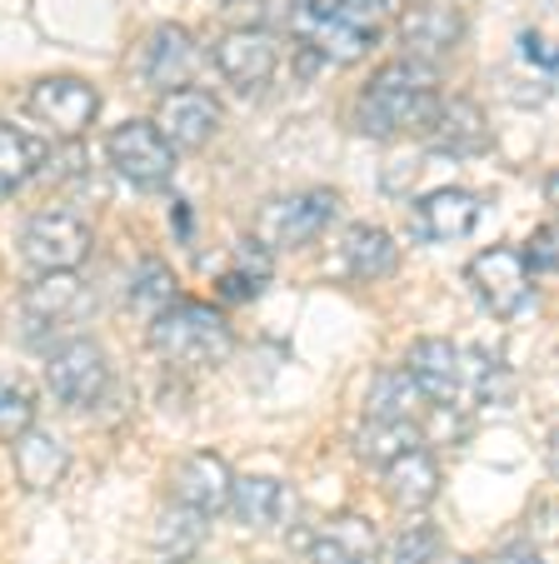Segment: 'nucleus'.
I'll return each instance as SVG.
<instances>
[{
	"label": "nucleus",
	"mask_w": 559,
	"mask_h": 564,
	"mask_svg": "<svg viewBox=\"0 0 559 564\" xmlns=\"http://www.w3.org/2000/svg\"><path fill=\"white\" fill-rule=\"evenodd\" d=\"M434 110H440V75L424 61H390L385 70L369 75L365 96L355 106V126L369 140H395L430 130Z\"/></svg>",
	"instance_id": "f257e3e1"
},
{
	"label": "nucleus",
	"mask_w": 559,
	"mask_h": 564,
	"mask_svg": "<svg viewBox=\"0 0 559 564\" xmlns=\"http://www.w3.org/2000/svg\"><path fill=\"white\" fill-rule=\"evenodd\" d=\"M385 21H390V0H295L290 6V25H295L300 41L320 61H340V65L369 55Z\"/></svg>",
	"instance_id": "f03ea898"
},
{
	"label": "nucleus",
	"mask_w": 559,
	"mask_h": 564,
	"mask_svg": "<svg viewBox=\"0 0 559 564\" xmlns=\"http://www.w3.org/2000/svg\"><path fill=\"white\" fill-rule=\"evenodd\" d=\"M150 345H155L170 365H180V370H215V365L230 360L235 335L221 310L175 300L170 310H160V315L150 319Z\"/></svg>",
	"instance_id": "7ed1b4c3"
},
{
	"label": "nucleus",
	"mask_w": 559,
	"mask_h": 564,
	"mask_svg": "<svg viewBox=\"0 0 559 564\" xmlns=\"http://www.w3.org/2000/svg\"><path fill=\"white\" fill-rule=\"evenodd\" d=\"M90 256V225L71 210H41L25 215L21 225V260L35 275H55V270H75Z\"/></svg>",
	"instance_id": "20e7f679"
},
{
	"label": "nucleus",
	"mask_w": 559,
	"mask_h": 564,
	"mask_svg": "<svg viewBox=\"0 0 559 564\" xmlns=\"http://www.w3.org/2000/svg\"><path fill=\"white\" fill-rule=\"evenodd\" d=\"M335 191H295L280 195L260 210V246L265 250H305L310 240L325 235V225L335 220Z\"/></svg>",
	"instance_id": "39448f33"
},
{
	"label": "nucleus",
	"mask_w": 559,
	"mask_h": 564,
	"mask_svg": "<svg viewBox=\"0 0 559 564\" xmlns=\"http://www.w3.org/2000/svg\"><path fill=\"white\" fill-rule=\"evenodd\" d=\"M45 384L61 405H75V410H90L106 394L110 384V360L96 340H65L61 350L45 360Z\"/></svg>",
	"instance_id": "423d86ee"
},
{
	"label": "nucleus",
	"mask_w": 559,
	"mask_h": 564,
	"mask_svg": "<svg viewBox=\"0 0 559 564\" xmlns=\"http://www.w3.org/2000/svg\"><path fill=\"white\" fill-rule=\"evenodd\" d=\"M110 160L130 185L150 191V185H165L175 175V145L155 130V120H126V126L110 130Z\"/></svg>",
	"instance_id": "0eeeda50"
},
{
	"label": "nucleus",
	"mask_w": 559,
	"mask_h": 564,
	"mask_svg": "<svg viewBox=\"0 0 559 564\" xmlns=\"http://www.w3.org/2000/svg\"><path fill=\"white\" fill-rule=\"evenodd\" d=\"M31 116L41 120V126H51L55 135L75 140L85 135V126L96 120L100 110V96L90 80H80V75H45V80H35L31 86Z\"/></svg>",
	"instance_id": "6e6552de"
},
{
	"label": "nucleus",
	"mask_w": 559,
	"mask_h": 564,
	"mask_svg": "<svg viewBox=\"0 0 559 564\" xmlns=\"http://www.w3.org/2000/svg\"><path fill=\"white\" fill-rule=\"evenodd\" d=\"M470 280H475V295L490 305V315L509 319L529 305V285L535 275L525 270V256L515 246H490L470 260Z\"/></svg>",
	"instance_id": "1a4fd4ad"
},
{
	"label": "nucleus",
	"mask_w": 559,
	"mask_h": 564,
	"mask_svg": "<svg viewBox=\"0 0 559 564\" xmlns=\"http://www.w3.org/2000/svg\"><path fill=\"white\" fill-rule=\"evenodd\" d=\"M215 65L230 80L235 90L255 96L260 86H270L275 65H280V41H275L265 25H240V31H225L215 41Z\"/></svg>",
	"instance_id": "9d476101"
},
{
	"label": "nucleus",
	"mask_w": 559,
	"mask_h": 564,
	"mask_svg": "<svg viewBox=\"0 0 559 564\" xmlns=\"http://www.w3.org/2000/svg\"><path fill=\"white\" fill-rule=\"evenodd\" d=\"M155 130L180 150H201L221 135V100L201 86H180L160 96V120Z\"/></svg>",
	"instance_id": "9b49d317"
},
{
	"label": "nucleus",
	"mask_w": 559,
	"mask_h": 564,
	"mask_svg": "<svg viewBox=\"0 0 559 564\" xmlns=\"http://www.w3.org/2000/svg\"><path fill=\"white\" fill-rule=\"evenodd\" d=\"M230 465H225L221 455H211V449H201V455H185L175 469V479H170V490H175V505H185V510L195 514H221L230 510Z\"/></svg>",
	"instance_id": "f8f14e48"
},
{
	"label": "nucleus",
	"mask_w": 559,
	"mask_h": 564,
	"mask_svg": "<svg viewBox=\"0 0 559 564\" xmlns=\"http://www.w3.org/2000/svg\"><path fill=\"white\" fill-rule=\"evenodd\" d=\"M475 225H480V195L460 191V185L430 191L420 205H415V235H420V240H430V246L464 240Z\"/></svg>",
	"instance_id": "ddd939ff"
},
{
	"label": "nucleus",
	"mask_w": 559,
	"mask_h": 564,
	"mask_svg": "<svg viewBox=\"0 0 559 564\" xmlns=\"http://www.w3.org/2000/svg\"><path fill=\"white\" fill-rule=\"evenodd\" d=\"M85 305H90V295H85V280L75 275V270L35 275L31 285H25V295H21L25 319H31V330H41V335L55 330V325H65V319H75Z\"/></svg>",
	"instance_id": "4468645a"
},
{
	"label": "nucleus",
	"mask_w": 559,
	"mask_h": 564,
	"mask_svg": "<svg viewBox=\"0 0 559 564\" xmlns=\"http://www.w3.org/2000/svg\"><path fill=\"white\" fill-rule=\"evenodd\" d=\"M405 375L415 380V390L430 400V405H454L460 400V350L440 335H424L410 345L405 355Z\"/></svg>",
	"instance_id": "2eb2a0df"
},
{
	"label": "nucleus",
	"mask_w": 559,
	"mask_h": 564,
	"mask_svg": "<svg viewBox=\"0 0 559 564\" xmlns=\"http://www.w3.org/2000/svg\"><path fill=\"white\" fill-rule=\"evenodd\" d=\"M295 490L286 479H270V475H245L230 485V510L240 514V524L250 530H286L295 520Z\"/></svg>",
	"instance_id": "dca6fc26"
},
{
	"label": "nucleus",
	"mask_w": 559,
	"mask_h": 564,
	"mask_svg": "<svg viewBox=\"0 0 559 564\" xmlns=\"http://www.w3.org/2000/svg\"><path fill=\"white\" fill-rule=\"evenodd\" d=\"M464 35V15L454 6H410L400 15V41H405V61H424L430 65L434 55L454 51Z\"/></svg>",
	"instance_id": "f3484780"
},
{
	"label": "nucleus",
	"mask_w": 559,
	"mask_h": 564,
	"mask_svg": "<svg viewBox=\"0 0 559 564\" xmlns=\"http://www.w3.org/2000/svg\"><path fill=\"white\" fill-rule=\"evenodd\" d=\"M430 145L444 150V155H480L490 150V120L475 100H440L430 120Z\"/></svg>",
	"instance_id": "a211bd4d"
},
{
	"label": "nucleus",
	"mask_w": 559,
	"mask_h": 564,
	"mask_svg": "<svg viewBox=\"0 0 559 564\" xmlns=\"http://www.w3.org/2000/svg\"><path fill=\"white\" fill-rule=\"evenodd\" d=\"M191 65H195V45H191V31H185V25H160V31H150L146 65H140L146 86L180 90L185 86V75H191Z\"/></svg>",
	"instance_id": "6ab92c4d"
},
{
	"label": "nucleus",
	"mask_w": 559,
	"mask_h": 564,
	"mask_svg": "<svg viewBox=\"0 0 559 564\" xmlns=\"http://www.w3.org/2000/svg\"><path fill=\"white\" fill-rule=\"evenodd\" d=\"M65 469H71V455H65V445L55 435H45V430H25L21 440H15V479H21L25 490H55L65 479Z\"/></svg>",
	"instance_id": "aec40b11"
},
{
	"label": "nucleus",
	"mask_w": 559,
	"mask_h": 564,
	"mask_svg": "<svg viewBox=\"0 0 559 564\" xmlns=\"http://www.w3.org/2000/svg\"><path fill=\"white\" fill-rule=\"evenodd\" d=\"M205 544V514L185 510V505L170 500L165 510L155 514V530H150V550H155L160 564H191Z\"/></svg>",
	"instance_id": "412c9836"
},
{
	"label": "nucleus",
	"mask_w": 559,
	"mask_h": 564,
	"mask_svg": "<svg viewBox=\"0 0 559 564\" xmlns=\"http://www.w3.org/2000/svg\"><path fill=\"white\" fill-rule=\"evenodd\" d=\"M310 564H375V530L359 514H335L310 544Z\"/></svg>",
	"instance_id": "4be33fe9"
},
{
	"label": "nucleus",
	"mask_w": 559,
	"mask_h": 564,
	"mask_svg": "<svg viewBox=\"0 0 559 564\" xmlns=\"http://www.w3.org/2000/svg\"><path fill=\"white\" fill-rule=\"evenodd\" d=\"M385 490H390V500L400 510H424L440 495V465H434V455L410 449V455L390 459L385 465Z\"/></svg>",
	"instance_id": "5701e85b"
},
{
	"label": "nucleus",
	"mask_w": 559,
	"mask_h": 564,
	"mask_svg": "<svg viewBox=\"0 0 559 564\" xmlns=\"http://www.w3.org/2000/svg\"><path fill=\"white\" fill-rule=\"evenodd\" d=\"M45 155H51V150H45L41 135H31V130L6 126V120H0V200L21 191L31 175H41Z\"/></svg>",
	"instance_id": "b1692460"
},
{
	"label": "nucleus",
	"mask_w": 559,
	"mask_h": 564,
	"mask_svg": "<svg viewBox=\"0 0 559 564\" xmlns=\"http://www.w3.org/2000/svg\"><path fill=\"white\" fill-rule=\"evenodd\" d=\"M400 260V246H395V235L380 230V225H355L345 235V270L355 280H380L395 270Z\"/></svg>",
	"instance_id": "393cba45"
},
{
	"label": "nucleus",
	"mask_w": 559,
	"mask_h": 564,
	"mask_svg": "<svg viewBox=\"0 0 559 564\" xmlns=\"http://www.w3.org/2000/svg\"><path fill=\"white\" fill-rule=\"evenodd\" d=\"M420 405H424V394L415 390L405 365H385V370L369 380V394H365L369 420H415Z\"/></svg>",
	"instance_id": "a878e982"
},
{
	"label": "nucleus",
	"mask_w": 559,
	"mask_h": 564,
	"mask_svg": "<svg viewBox=\"0 0 559 564\" xmlns=\"http://www.w3.org/2000/svg\"><path fill=\"white\" fill-rule=\"evenodd\" d=\"M410 449H424V435L415 420H369L355 435V455L369 459V465H390V459L410 455Z\"/></svg>",
	"instance_id": "bb28decb"
},
{
	"label": "nucleus",
	"mask_w": 559,
	"mask_h": 564,
	"mask_svg": "<svg viewBox=\"0 0 559 564\" xmlns=\"http://www.w3.org/2000/svg\"><path fill=\"white\" fill-rule=\"evenodd\" d=\"M260 285H270V250L260 240H240L230 256V270L221 275V295L225 300H255Z\"/></svg>",
	"instance_id": "cd10ccee"
},
{
	"label": "nucleus",
	"mask_w": 559,
	"mask_h": 564,
	"mask_svg": "<svg viewBox=\"0 0 559 564\" xmlns=\"http://www.w3.org/2000/svg\"><path fill=\"white\" fill-rule=\"evenodd\" d=\"M434 554H440V530L430 520H415V524H400L380 544V560L375 564H430Z\"/></svg>",
	"instance_id": "c85d7f7f"
},
{
	"label": "nucleus",
	"mask_w": 559,
	"mask_h": 564,
	"mask_svg": "<svg viewBox=\"0 0 559 564\" xmlns=\"http://www.w3.org/2000/svg\"><path fill=\"white\" fill-rule=\"evenodd\" d=\"M130 305H136L146 319H155L160 310L175 305V275H170V265L146 260V265L136 270V280H130Z\"/></svg>",
	"instance_id": "c756f323"
},
{
	"label": "nucleus",
	"mask_w": 559,
	"mask_h": 564,
	"mask_svg": "<svg viewBox=\"0 0 559 564\" xmlns=\"http://www.w3.org/2000/svg\"><path fill=\"white\" fill-rule=\"evenodd\" d=\"M25 430H35V400L31 390H21V384L0 380V440H21Z\"/></svg>",
	"instance_id": "7c9ffc66"
},
{
	"label": "nucleus",
	"mask_w": 559,
	"mask_h": 564,
	"mask_svg": "<svg viewBox=\"0 0 559 564\" xmlns=\"http://www.w3.org/2000/svg\"><path fill=\"white\" fill-rule=\"evenodd\" d=\"M519 256H525L529 275H549V270H555V230L539 225V230L529 235V246H519Z\"/></svg>",
	"instance_id": "2f4dec72"
},
{
	"label": "nucleus",
	"mask_w": 559,
	"mask_h": 564,
	"mask_svg": "<svg viewBox=\"0 0 559 564\" xmlns=\"http://www.w3.org/2000/svg\"><path fill=\"white\" fill-rule=\"evenodd\" d=\"M490 564H545L529 544H509V550H499V554H490Z\"/></svg>",
	"instance_id": "473e14b6"
},
{
	"label": "nucleus",
	"mask_w": 559,
	"mask_h": 564,
	"mask_svg": "<svg viewBox=\"0 0 559 564\" xmlns=\"http://www.w3.org/2000/svg\"><path fill=\"white\" fill-rule=\"evenodd\" d=\"M430 564H475V560H464V554H434Z\"/></svg>",
	"instance_id": "72a5a7b5"
},
{
	"label": "nucleus",
	"mask_w": 559,
	"mask_h": 564,
	"mask_svg": "<svg viewBox=\"0 0 559 564\" xmlns=\"http://www.w3.org/2000/svg\"><path fill=\"white\" fill-rule=\"evenodd\" d=\"M225 6H240V0H225Z\"/></svg>",
	"instance_id": "f704fd0d"
}]
</instances>
